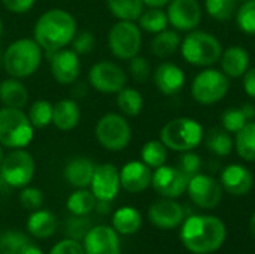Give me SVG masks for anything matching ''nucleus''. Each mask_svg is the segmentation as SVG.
Masks as SVG:
<instances>
[{"instance_id":"de8ad7c7","label":"nucleus","mask_w":255,"mask_h":254,"mask_svg":"<svg viewBox=\"0 0 255 254\" xmlns=\"http://www.w3.org/2000/svg\"><path fill=\"white\" fill-rule=\"evenodd\" d=\"M36 0H1L3 6L13 13H24L33 7Z\"/></svg>"},{"instance_id":"c85d7f7f","label":"nucleus","mask_w":255,"mask_h":254,"mask_svg":"<svg viewBox=\"0 0 255 254\" xmlns=\"http://www.w3.org/2000/svg\"><path fill=\"white\" fill-rule=\"evenodd\" d=\"M235 150L245 162H255V121H248L235 133Z\"/></svg>"},{"instance_id":"20e7f679","label":"nucleus","mask_w":255,"mask_h":254,"mask_svg":"<svg viewBox=\"0 0 255 254\" xmlns=\"http://www.w3.org/2000/svg\"><path fill=\"white\" fill-rule=\"evenodd\" d=\"M182 58L197 67H212L217 64L223 54L221 42L209 31L205 30H191L181 40L179 46Z\"/></svg>"},{"instance_id":"6e6d98bb","label":"nucleus","mask_w":255,"mask_h":254,"mask_svg":"<svg viewBox=\"0 0 255 254\" xmlns=\"http://www.w3.org/2000/svg\"><path fill=\"white\" fill-rule=\"evenodd\" d=\"M3 148H1V145H0V165H1V160H3Z\"/></svg>"},{"instance_id":"5701e85b","label":"nucleus","mask_w":255,"mask_h":254,"mask_svg":"<svg viewBox=\"0 0 255 254\" xmlns=\"http://www.w3.org/2000/svg\"><path fill=\"white\" fill-rule=\"evenodd\" d=\"M81 109L73 99H61L52 105V124L63 130L69 132L79 124Z\"/></svg>"},{"instance_id":"052dcab7","label":"nucleus","mask_w":255,"mask_h":254,"mask_svg":"<svg viewBox=\"0 0 255 254\" xmlns=\"http://www.w3.org/2000/svg\"><path fill=\"white\" fill-rule=\"evenodd\" d=\"M0 254H1V253H0Z\"/></svg>"},{"instance_id":"f03ea898","label":"nucleus","mask_w":255,"mask_h":254,"mask_svg":"<svg viewBox=\"0 0 255 254\" xmlns=\"http://www.w3.org/2000/svg\"><path fill=\"white\" fill-rule=\"evenodd\" d=\"M226 235V226L218 217L191 216L182 225L181 241L191 253L209 254L224 244Z\"/></svg>"},{"instance_id":"4468645a","label":"nucleus","mask_w":255,"mask_h":254,"mask_svg":"<svg viewBox=\"0 0 255 254\" xmlns=\"http://www.w3.org/2000/svg\"><path fill=\"white\" fill-rule=\"evenodd\" d=\"M151 184L160 196L175 199L187 190L188 178L179 168L163 165L152 174Z\"/></svg>"},{"instance_id":"b1692460","label":"nucleus","mask_w":255,"mask_h":254,"mask_svg":"<svg viewBox=\"0 0 255 254\" xmlns=\"http://www.w3.org/2000/svg\"><path fill=\"white\" fill-rule=\"evenodd\" d=\"M94 169L96 166L90 159L78 157L67 163L64 169V178L70 186L76 189H85L91 184Z\"/></svg>"},{"instance_id":"3c124183","label":"nucleus","mask_w":255,"mask_h":254,"mask_svg":"<svg viewBox=\"0 0 255 254\" xmlns=\"http://www.w3.org/2000/svg\"><path fill=\"white\" fill-rule=\"evenodd\" d=\"M145 3V6L148 7H163L166 6L170 0H142Z\"/></svg>"},{"instance_id":"bb28decb","label":"nucleus","mask_w":255,"mask_h":254,"mask_svg":"<svg viewBox=\"0 0 255 254\" xmlns=\"http://www.w3.org/2000/svg\"><path fill=\"white\" fill-rule=\"evenodd\" d=\"M112 225L117 234L121 235H133L140 229L142 216L133 207H123L115 211L112 217Z\"/></svg>"},{"instance_id":"412c9836","label":"nucleus","mask_w":255,"mask_h":254,"mask_svg":"<svg viewBox=\"0 0 255 254\" xmlns=\"http://www.w3.org/2000/svg\"><path fill=\"white\" fill-rule=\"evenodd\" d=\"M221 186L233 196H244L251 192L254 186V177L247 166L233 163L223 169Z\"/></svg>"},{"instance_id":"7ed1b4c3","label":"nucleus","mask_w":255,"mask_h":254,"mask_svg":"<svg viewBox=\"0 0 255 254\" xmlns=\"http://www.w3.org/2000/svg\"><path fill=\"white\" fill-rule=\"evenodd\" d=\"M42 48L30 37L13 40L3 54V67L6 73L16 79H24L36 73L42 63Z\"/></svg>"},{"instance_id":"09e8293b","label":"nucleus","mask_w":255,"mask_h":254,"mask_svg":"<svg viewBox=\"0 0 255 254\" xmlns=\"http://www.w3.org/2000/svg\"><path fill=\"white\" fill-rule=\"evenodd\" d=\"M242 85L247 96L255 100V67H250L247 73L242 76Z\"/></svg>"},{"instance_id":"393cba45","label":"nucleus","mask_w":255,"mask_h":254,"mask_svg":"<svg viewBox=\"0 0 255 254\" xmlns=\"http://www.w3.org/2000/svg\"><path fill=\"white\" fill-rule=\"evenodd\" d=\"M0 102L7 108L22 109L28 102V90L19 79L10 76L0 82Z\"/></svg>"},{"instance_id":"bf43d9fd","label":"nucleus","mask_w":255,"mask_h":254,"mask_svg":"<svg viewBox=\"0 0 255 254\" xmlns=\"http://www.w3.org/2000/svg\"><path fill=\"white\" fill-rule=\"evenodd\" d=\"M242 1H247V0H242Z\"/></svg>"},{"instance_id":"aec40b11","label":"nucleus","mask_w":255,"mask_h":254,"mask_svg":"<svg viewBox=\"0 0 255 254\" xmlns=\"http://www.w3.org/2000/svg\"><path fill=\"white\" fill-rule=\"evenodd\" d=\"M151 168L139 160H131L126 163L120 171L121 187L128 193H140L146 190L151 184Z\"/></svg>"},{"instance_id":"9d476101","label":"nucleus","mask_w":255,"mask_h":254,"mask_svg":"<svg viewBox=\"0 0 255 254\" xmlns=\"http://www.w3.org/2000/svg\"><path fill=\"white\" fill-rule=\"evenodd\" d=\"M34 175V160L28 151L18 148L10 151L3 157L0 165V178L1 181L15 189H22L28 186Z\"/></svg>"},{"instance_id":"c9c22d12","label":"nucleus","mask_w":255,"mask_h":254,"mask_svg":"<svg viewBox=\"0 0 255 254\" xmlns=\"http://www.w3.org/2000/svg\"><path fill=\"white\" fill-rule=\"evenodd\" d=\"M205 10L217 21H229L236 15L238 0H205Z\"/></svg>"},{"instance_id":"2eb2a0df","label":"nucleus","mask_w":255,"mask_h":254,"mask_svg":"<svg viewBox=\"0 0 255 254\" xmlns=\"http://www.w3.org/2000/svg\"><path fill=\"white\" fill-rule=\"evenodd\" d=\"M90 187L97 201H106V202L114 201L121 187L120 171L117 169V166L111 163H103L96 166Z\"/></svg>"},{"instance_id":"603ef678","label":"nucleus","mask_w":255,"mask_h":254,"mask_svg":"<svg viewBox=\"0 0 255 254\" xmlns=\"http://www.w3.org/2000/svg\"><path fill=\"white\" fill-rule=\"evenodd\" d=\"M19 254H43V253H42V250H40L39 247H36L34 244L28 243V244L22 249V252H21Z\"/></svg>"},{"instance_id":"8fccbe9b","label":"nucleus","mask_w":255,"mask_h":254,"mask_svg":"<svg viewBox=\"0 0 255 254\" xmlns=\"http://www.w3.org/2000/svg\"><path fill=\"white\" fill-rule=\"evenodd\" d=\"M241 108H242L244 114L247 115L248 121L255 120V105H253V103H244V105H241Z\"/></svg>"},{"instance_id":"5fc2aeb1","label":"nucleus","mask_w":255,"mask_h":254,"mask_svg":"<svg viewBox=\"0 0 255 254\" xmlns=\"http://www.w3.org/2000/svg\"><path fill=\"white\" fill-rule=\"evenodd\" d=\"M250 231H251V235L255 238V213L251 217V222H250Z\"/></svg>"},{"instance_id":"4c0bfd02","label":"nucleus","mask_w":255,"mask_h":254,"mask_svg":"<svg viewBox=\"0 0 255 254\" xmlns=\"http://www.w3.org/2000/svg\"><path fill=\"white\" fill-rule=\"evenodd\" d=\"M236 24L245 34H255V0L242 1L235 15Z\"/></svg>"},{"instance_id":"58836bf2","label":"nucleus","mask_w":255,"mask_h":254,"mask_svg":"<svg viewBox=\"0 0 255 254\" xmlns=\"http://www.w3.org/2000/svg\"><path fill=\"white\" fill-rule=\"evenodd\" d=\"M28 238L18 231H7L0 235V253L19 254L22 249L28 244Z\"/></svg>"},{"instance_id":"ea45409f","label":"nucleus","mask_w":255,"mask_h":254,"mask_svg":"<svg viewBox=\"0 0 255 254\" xmlns=\"http://www.w3.org/2000/svg\"><path fill=\"white\" fill-rule=\"evenodd\" d=\"M247 123H248V118L244 114L241 106H238V108H227L223 112V115H221V127L224 130H227L229 133H233V135L236 132H239Z\"/></svg>"},{"instance_id":"6ab92c4d","label":"nucleus","mask_w":255,"mask_h":254,"mask_svg":"<svg viewBox=\"0 0 255 254\" xmlns=\"http://www.w3.org/2000/svg\"><path fill=\"white\" fill-rule=\"evenodd\" d=\"M152 79L157 90L164 96H175L185 85L184 70L172 61L160 63L152 73Z\"/></svg>"},{"instance_id":"a878e982","label":"nucleus","mask_w":255,"mask_h":254,"mask_svg":"<svg viewBox=\"0 0 255 254\" xmlns=\"http://www.w3.org/2000/svg\"><path fill=\"white\" fill-rule=\"evenodd\" d=\"M181 36L176 30H163L154 34L151 40V52L158 58L172 57L181 46Z\"/></svg>"},{"instance_id":"473e14b6","label":"nucleus","mask_w":255,"mask_h":254,"mask_svg":"<svg viewBox=\"0 0 255 254\" xmlns=\"http://www.w3.org/2000/svg\"><path fill=\"white\" fill-rule=\"evenodd\" d=\"M137 22L140 30H145L152 34L166 30L169 25L167 13L161 7H149L148 10H143L142 15L137 18Z\"/></svg>"},{"instance_id":"1a4fd4ad","label":"nucleus","mask_w":255,"mask_h":254,"mask_svg":"<svg viewBox=\"0 0 255 254\" xmlns=\"http://www.w3.org/2000/svg\"><path fill=\"white\" fill-rule=\"evenodd\" d=\"M111 52L120 60H131L142 46V30L134 21L115 22L108 34Z\"/></svg>"},{"instance_id":"2f4dec72","label":"nucleus","mask_w":255,"mask_h":254,"mask_svg":"<svg viewBox=\"0 0 255 254\" xmlns=\"http://www.w3.org/2000/svg\"><path fill=\"white\" fill-rule=\"evenodd\" d=\"M117 105L124 115L137 117L143 109V97L139 90L126 85L117 93Z\"/></svg>"},{"instance_id":"4be33fe9","label":"nucleus","mask_w":255,"mask_h":254,"mask_svg":"<svg viewBox=\"0 0 255 254\" xmlns=\"http://www.w3.org/2000/svg\"><path fill=\"white\" fill-rule=\"evenodd\" d=\"M218 63H221V70L227 78L238 79V78H242L250 69L251 57H250V52L244 46L232 45L223 49V54Z\"/></svg>"},{"instance_id":"f3484780","label":"nucleus","mask_w":255,"mask_h":254,"mask_svg":"<svg viewBox=\"0 0 255 254\" xmlns=\"http://www.w3.org/2000/svg\"><path fill=\"white\" fill-rule=\"evenodd\" d=\"M84 252L85 254H121L115 229L108 226L91 228L84 238Z\"/></svg>"},{"instance_id":"f257e3e1","label":"nucleus","mask_w":255,"mask_h":254,"mask_svg":"<svg viewBox=\"0 0 255 254\" xmlns=\"http://www.w3.org/2000/svg\"><path fill=\"white\" fill-rule=\"evenodd\" d=\"M76 34V19L64 9L43 12L33 28V39L43 51L55 52L72 43Z\"/></svg>"},{"instance_id":"f8f14e48","label":"nucleus","mask_w":255,"mask_h":254,"mask_svg":"<svg viewBox=\"0 0 255 254\" xmlns=\"http://www.w3.org/2000/svg\"><path fill=\"white\" fill-rule=\"evenodd\" d=\"M187 192L191 201L203 210H214L223 199V186L214 177L196 174L188 180Z\"/></svg>"},{"instance_id":"39448f33","label":"nucleus","mask_w":255,"mask_h":254,"mask_svg":"<svg viewBox=\"0 0 255 254\" xmlns=\"http://www.w3.org/2000/svg\"><path fill=\"white\" fill-rule=\"evenodd\" d=\"M205 138L203 126L191 117H178L167 121L161 132L160 141L167 150L176 153L194 151Z\"/></svg>"},{"instance_id":"6e6552de","label":"nucleus","mask_w":255,"mask_h":254,"mask_svg":"<svg viewBox=\"0 0 255 254\" xmlns=\"http://www.w3.org/2000/svg\"><path fill=\"white\" fill-rule=\"evenodd\" d=\"M96 138L99 144L109 151H121L131 141V126L124 115L109 112L96 124Z\"/></svg>"},{"instance_id":"423d86ee","label":"nucleus","mask_w":255,"mask_h":254,"mask_svg":"<svg viewBox=\"0 0 255 254\" xmlns=\"http://www.w3.org/2000/svg\"><path fill=\"white\" fill-rule=\"evenodd\" d=\"M34 136V127L22 109H0V145L12 150L25 148Z\"/></svg>"},{"instance_id":"cd10ccee","label":"nucleus","mask_w":255,"mask_h":254,"mask_svg":"<svg viewBox=\"0 0 255 254\" xmlns=\"http://www.w3.org/2000/svg\"><path fill=\"white\" fill-rule=\"evenodd\" d=\"M27 229L33 237L45 240V238H49L54 235V232L57 229V220L49 211L39 210V211L31 213V216L28 217Z\"/></svg>"},{"instance_id":"c756f323","label":"nucleus","mask_w":255,"mask_h":254,"mask_svg":"<svg viewBox=\"0 0 255 254\" xmlns=\"http://www.w3.org/2000/svg\"><path fill=\"white\" fill-rule=\"evenodd\" d=\"M203 141H205L206 148L220 157L230 156L235 148V141L232 138V133H229L223 127L212 129L208 135H205Z\"/></svg>"},{"instance_id":"f704fd0d","label":"nucleus","mask_w":255,"mask_h":254,"mask_svg":"<svg viewBox=\"0 0 255 254\" xmlns=\"http://www.w3.org/2000/svg\"><path fill=\"white\" fill-rule=\"evenodd\" d=\"M140 159L151 169H157L166 163L167 148L161 141H157V139L148 141L146 144H143V147L140 150Z\"/></svg>"},{"instance_id":"e433bc0d","label":"nucleus","mask_w":255,"mask_h":254,"mask_svg":"<svg viewBox=\"0 0 255 254\" xmlns=\"http://www.w3.org/2000/svg\"><path fill=\"white\" fill-rule=\"evenodd\" d=\"M28 120L34 129H43L52 123V103L48 100H36L28 109Z\"/></svg>"},{"instance_id":"864d4df0","label":"nucleus","mask_w":255,"mask_h":254,"mask_svg":"<svg viewBox=\"0 0 255 254\" xmlns=\"http://www.w3.org/2000/svg\"><path fill=\"white\" fill-rule=\"evenodd\" d=\"M96 210H99L100 214H108V213L111 211L109 202H106V201H99V202H96Z\"/></svg>"},{"instance_id":"7c9ffc66","label":"nucleus","mask_w":255,"mask_h":254,"mask_svg":"<svg viewBox=\"0 0 255 254\" xmlns=\"http://www.w3.org/2000/svg\"><path fill=\"white\" fill-rule=\"evenodd\" d=\"M106 4L118 21H136L145 6L142 0H106Z\"/></svg>"},{"instance_id":"c03bdc74","label":"nucleus","mask_w":255,"mask_h":254,"mask_svg":"<svg viewBox=\"0 0 255 254\" xmlns=\"http://www.w3.org/2000/svg\"><path fill=\"white\" fill-rule=\"evenodd\" d=\"M19 202L27 210H39L43 204V195L36 187H22L19 193Z\"/></svg>"},{"instance_id":"ddd939ff","label":"nucleus","mask_w":255,"mask_h":254,"mask_svg":"<svg viewBox=\"0 0 255 254\" xmlns=\"http://www.w3.org/2000/svg\"><path fill=\"white\" fill-rule=\"evenodd\" d=\"M167 19L176 31L196 30L202 21L203 10L197 0H170L167 3Z\"/></svg>"},{"instance_id":"72a5a7b5","label":"nucleus","mask_w":255,"mask_h":254,"mask_svg":"<svg viewBox=\"0 0 255 254\" xmlns=\"http://www.w3.org/2000/svg\"><path fill=\"white\" fill-rule=\"evenodd\" d=\"M96 196L93 192H88L85 189H78L75 193H72L67 199V210L73 216H88L96 208Z\"/></svg>"},{"instance_id":"dca6fc26","label":"nucleus","mask_w":255,"mask_h":254,"mask_svg":"<svg viewBox=\"0 0 255 254\" xmlns=\"http://www.w3.org/2000/svg\"><path fill=\"white\" fill-rule=\"evenodd\" d=\"M51 72L58 84L61 85L73 84L81 73L79 54H76L73 49H66V48L52 52Z\"/></svg>"},{"instance_id":"13d9d810","label":"nucleus","mask_w":255,"mask_h":254,"mask_svg":"<svg viewBox=\"0 0 255 254\" xmlns=\"http://www.w3.org/2000/svg\"><path fill=\"white\" fill-rule=\"evenodd\" d=\"M1 64H3V54L0 52V66H1Z\"/></svg>"},{"instance_id":"a18cd8bd","label":"nucleus","mask_w":255,"mask_h":254,"mask_svg":"<svg viewBox=\"0 0 255 254\" xmlns=\"http://www.w3.org/2000/svg\"><path fill=\"white\" fill-rule=\"evenodd\" d=\"M72 49L82 55V54H90L94 46H96V37L91 31H81L79 34H75L72 40Z\"/></svg>"},{"instance_id":"79ce46f5","label":"nucleus","mask_w":255,"mask_h":254,"mask_svg":"<svg viewBox=\"0 0 255 254\" xmlns=\"http://www.w3.org/2000/svg\"><path fill=\"white\" fill-rule=\"evenodd\" d=\"M128 61H130L128 63V72H130V75L133 76L134 81L145 82V81L149 79V76L152 75L151 73V64L145 57L136 55Z\"/></svg>"},{"instance_id":"a211bd4d","label":"nucleus","mask_w":255,"mask_h":254,"mask_svg":"<svg viewBox=\"0 0 255 254\" xmlns=\"http://www.w3.org/2000/svg\"><path fill=\"white\" fill-rule=\"evenodd\" d=\"M148 217L151 223L160 229H173L184 222V208L176 201L164 198L149 207Z\"/></svg>"},{"instance_id":"49530a36","label":"nucleus","mask_w":255,"mask_h":254,"mask_svg":"<svg viewBox=\"0 0 255 254\" xmlns=\"http://www.w3.org/2000/svg\"><path fill=\"white\" fill-rule=\"evenodd\" d=\"M49 254H85L84 247L76 241V240H63L60 243H57Z\"/></svg>"},{"instance_id":"37998d69","label":"nucleus","mask_w":255,"mask_h":254,"mask_svg":"<svg viewBox=\"0 0 255 254\" xmlns=\"http://www.w3.org/2000/svg\"><path fill=\"white\" fill-rule=\"evenodd\" d=\"M178 168L185 174V177L190 180L191 177H194L196 174L200 172L202 168V159L199 154H196L194 151H185L182 153L181 159H179V165Z\"/></svg>"},{"instance_id":"0eeeda50","label":"nucleus","mask_w":255,"mask_h":254,"mask_svg":"<svg viewBox=\"0 0 255 254\" xmlns=\"http://www.w3.org/2000/svg\"><path fill=\"white\" fill-rule=\"evenodd\" d=\"M230 90V78L214 67L202 69L191 82V97L200 105L209 106L221 102Z\"/></svg>"},{"instance_id":"9b49d317","label":"nucleus","mask_w":255,"mask_h":254,"mask_svg":"<svg viewBox=\"0 0 255 254\" xmlns=\"http://www.w3.org/2000/svg\"><path fill=\"white\" fill-rule=\"evenodd\" d=\"M88 81L93 88L100 93L117 94L127 85V75L120 64L108 60H102L88 72Z\"/></svg>"},{"instance_id":"a19ab883","label":"nucleus","mask_w":255,"mask_h":254,"mask_svg":"<svg viewBox=\"0 0 255 254\" xmlns=\"http://www.w3.org/2000/svg\"><path fill=\"white\" fill-rule=\"evenodd\" d=\"M90 229H91V223L87 216H75V219H70L66 223V234L76 241L85 238Z\"/></svg>"},{"instance_id":"4d7b16f0","label":"nucleus","mask_w":255,"mask_h":254,"mask_svg":"<svg viewBox=\"0 0 255 254\" xmlns=\"http://www.w3.org/2000/svg\"><path fill=\"white\" fill-rule=\"evenodd\" d=\"M1 33H3V22H1V19H0V37H1Z\"/></svg>"}]
</instances>
